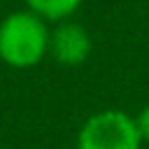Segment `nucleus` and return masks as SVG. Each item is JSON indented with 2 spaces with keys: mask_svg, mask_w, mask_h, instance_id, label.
I'll return each instance as SVG.
<instances>
[{
  "mask_svg": "<svg viewBox=\"0 0 149 149\" xmlns=\"http://www.w3.org/2000/svg\"><path fill=\"white\" fill-rule=\"evenodd\" d=\"M135 116L123 109H100L91 114L74 140L77 149H142Z\"/></svg>",
  "mask_w": 149,
  "mask_h": 149,
  "instance_id": "obj_2",
  "label": "nucleus"
},
{
  "mask_svg": "<svg viewBox=\"0 0 149 149\" xmlns=\"http://www.w3.org/2000/svg\"><path fill=\"white\" fill-rule=\"evenodd\" d=\"M135 121H137V128H140L142 142H149V102L140 109V114L135 116Z\"/></svg>",
  "mask_w": 149,
  "mask_h": 149,
  "instance_id": "obj_5",
  "label": "nucleus"
},
{
  "mask_svg": "<svg viewBox=\"0 0 149 149\" xmlns=\"http://www.w3.org/2000/svg\"><path fill=\"white\" fill-rule=\"evenodd\" d=\"M49 23L30 9L9 12L0 21V61L14 70H30L49 56Z\"/></svg>",
  "mask_w": 149,
  "mask_h": 149,
  "instance_id": "obj_1",
  "label": "nucleus"
},
{
  "mask_svg": "<svg viewBox=\"0 0 149 149\" xmlns=\"http://www.w3.org/2000/svg\"><path fill=\"white\" fill-rule=\"evenodd\" d=\"M26 9L44 19L47 23H61L74 16L84 0H23Z\"/></svg>",
  "mask_w": 149,
  "mask_h": 149,
  "instance_id": "obj_4",
  "label": "nucleus"
},
{
  "mask_svg": "<svg viewBox=\"0 0 149 149\" xmlns=\"http://www.w3.org/2000/svg\"><path fill=\"white\" fill-rule=\"evenodd\" d=\"M93 54V37L88 35V30L68 19L61 21L51 28L49 33V56L63 65V68H79L84 65Z\"/></svg>",
  "mask_w": 149,
  "mask_h": 149,
  "instance_id": "obj_3",
  "label": "nucleus"
}]
</instances>
